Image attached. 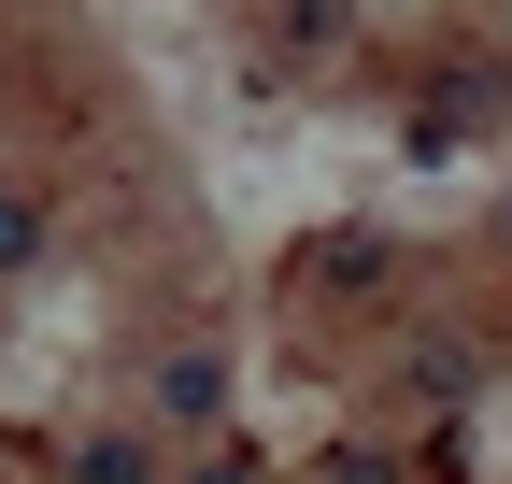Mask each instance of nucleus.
<instances>
[{"label":"nucleus","instance_id":"f03ea898","mask_svg":"<svg viewBox=\"0 0 512 484\" xmlns=\"http://www.w3.org/2000/svg\"><path fill=\"white\" fill-rule=\"evenodd\" d=\"M29 242H43V214H29V186H0V271H29Z\"/></svg>","mask_w":512,"mask_h":484},{"label":"nucleus","instance_id":"7ed1b4c3","mask_svg":"<svg viewBox=\"0 0 512 484\" xmlns=\"http://www.w3.org/2000/svg\"><path fill=\"white\" fill-rule=\"evenodd\" d=\"M200 484H256V470H242V456H214V470H200Z\"/></svg>","mask_w":512,"mask_h":484},{"label":"nucleus","instance_id":"f257e3e1","mask_svg":"<svg viewBox=\"0 0 512 484\" xmlns=\"http://www.w3.org/2000/svg\"><path fill=\"white\" fill-rule=\"evenodd\" d=\"M214 399H228V356H214V342H185V356H171V385H157V428L200 442V428H214Z\"/></svg>","mask_w":512,"mask_h":484}]
</instances>
